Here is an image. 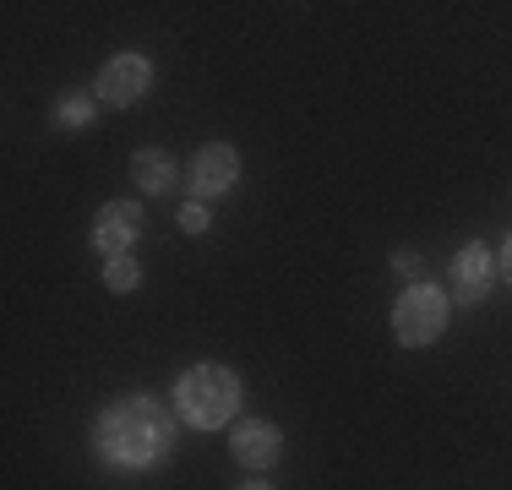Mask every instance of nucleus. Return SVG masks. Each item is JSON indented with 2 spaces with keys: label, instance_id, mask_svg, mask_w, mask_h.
I'll return each instance as SVG.
<instances>
[{
  "label": "nucleus",
  "instance_id": "6",
  "mask_svg": "<svg viewBox=\"0 0 512 490\" xmlns=\"http://www.w3.org/2000/svg\"><path fill=\"white\" fill-rule=\"evenodd\" d=\"M447 284H453V300L458 305H480L496 284V256L491 245L469 240L463 251H453V267H447Z\"/></svg>",
  "mask_w": 512,
  "mask_h": 490
},
{
  "label": "nucleus",
  "instance_id": "10",
  "mask_svg": "<svg viewBox=\"0 0 512 490\" xmlns=\"http://www.w3.org/2000/svg\"><path fill=\"white\" fill-rule=\"evenodd\" d=\"M93 104H99V98H88V93H60V104H55V126L60 131H71V126H88V120H93Z\"/></svg>",
  "mask_w": 512,
  "mask_h": 490
},
{
  "label": "nucleus",
  "instance_id": "11",
  "mask_svg": "<svg viewBox=\"0 0 512 490\" xmlns=\"http://www.w3.org/2000/svg\"><path fill=\"white\" fill-rule=\"evenodd\" d=\"M104 284L115 289V294H131L142 284V267H137V256H104Z\"/></svg>",
  "mask_w": 512,
  "mask_h": 490
},
{
  "label": "nucleus",
  "instance_id": "12",
  "mask_svg": "<svg viewBox=\"0 0 512 490\" xmlns=\"http://www.w3.org/2000/svg\"><path fill=\"white\" fill-rule=\"evenodd\" d=\"M180 229H186V235H207V229H213L207 202H186V207H180Z\"/></svg>",
  "mask_w": 512,
  "mask_h": 490
},
{
  "label": "nucleus",
  "instance_id": "13",
  "mask_svg": "<svg viewBox=\"0 0 512 490\" xmlns=\"http://www.w3.org/2000/svg\"><path fill=\"white\" fill-rule=\"evenodd\" d=\"M393 267L409 278V284H420V251H409V245H398V251H393Z\"/></svg>",
  "mask_w": 512,
  "mask_h": 490
},
{
  "label": "nucleus",
  "instance_id": "2",
  "mask_svg": "<svg viewBox=\"0 0 512 490\" xmlns=\"http://www.w3.org/2000/svg\"><path fill=\"white\" fill-rule=\"evenodd\" d=\"M169 403H175V414L191 425V431H218V425H229L240 414L246 387H240V376L229 371V365L202 360V365H186V371L175 376Z\"/></svg>",
  "mask_w": 512,
  "mask_h": 490
},
{
  "label": "nucleus",
  "instance_id": "15",
  "mask_svg": "<svg viewBox=\"0 0 512 490\" xmlns=\"http://www.w3.org/2000/svg\"><path fill=\"white\" fill-rule=\"evenodd\" d=\"M240 490H273V485H267V480H246V485H240Z\"/></svg>",
  "mask_w": 512,
  "mask_h": 490
},
{
  "label": "nucleus",
  "instance_id": "8",
  "mask_svg": "<svg viewBox=\"0 0 512 490\" xmlns=\"http://www.w3.org/2000/svg\"><path fill=\"white\" fill-rule=\"evenodd\" d=\"M229 452H235L240 469H273L278 458H284V431H278L273 420H235V431H229Z\"/></svg>",
  "mask_w": 512,
  "mask_h": 490
},
{
  "label": "nucleus",
  "instance_id": "14",
  "mask_svg": "<svg viewBox=\"0 0 512 490\" xmlns=\"http://www.w3.org/2000/svg\"><path fill=\"white\" fill-rule=\"evenodd\" d=\"M496 278H502V284H512V235H507V245H502V256H496Z\"/></svg>",
  "mask_w": 512,
  "mask_h": 490
},
{
  "label": "nucleus",
  "instance_id": "3",
  "mask_svg": "<svg viewBox=\"0 0 512 490\" xmlns=\"http://www.w3.org/2000/svg\"><path fill=\"white\" fill-rule=\"evenodd\" d=\"M447 322H453V294L436 289V284H409L393 305V338L404 343V349L436 343L447 333Z\"/></svg>",
  "mask_w": 512,
  "mask_h": 490
},
{
  "label": "nucleus",
  "instance_id": "4",
  "mask_svg": "<svg viewBox=\"0 0 512 490\" xmlns=\"http://www.w3.org/2000/svg\"><path fill=\"white\" fill-rule=\"evenodd\" d=\"M148 88H153V66H148V55H137V49H120V55H109L104 66H99L93 98H99L104 109H131Z\"/></svg>",
  "mask_w": 512,
  "mask_h": 490
},
{
  "label": "nucleus",
  "instance_id": "5",
  "mask_svg": "<svg viewBox=\"0 0 512 490\" xmlns=\"http://www.w3.org/2000/svg\"><path fill=\"white\" fill-rule=\"evenodd\" d=\"M240 186V153L229 142H207L191 158V202H213V196Z\"/></svg>",
  "mask_w": 512,
  "mask_h": 490
},
{
  "label": "nucleus",
  "instance_id": "1",
  "mask_svg": "<svg viewBox=\"0 0 512 490\" xmlns=\"http://www.w3.org/2000/svg\"><path fill=\"white\" fill-rule=\"evenodd\" d=\"M175 409L153 398V392H131L99 409L93 420V447L109 469H153L175 452Z\"/></svg>",
  "mask_w": 512,
  "mask_h": 490
},
{
  "label": "nucleus",
  "instance_id": "9",
  "mask_svg": "<svg viewBox=\"0 0 512 490\" xmlns=\"http://www.w3.org/2000/svg\"><path fill=\"white\" fill-rule=\"evenodd\" d=\"M131 186L164 196L175 191V158L164 153V147H142V153H131Z\"/></svg>",
  "mask_w": 512,
  "mask_h": 490
},
{
  "label": "nucleus",
  "instance_id": "7",
  "mask_svg": "<svg viewBox=\"0 0 512 490\" xmlns=\"http://www.w3.org/2000/svg\"><path fill=\"white\" fill-rule=\"evenodd\" d=\"M137 235H142V202L115 196V202L99 207V218H93V245H99L104 256H131Z\"/></svg>",
  "mask_w": 512,
  "mask_h": 490
}]
</instances>
